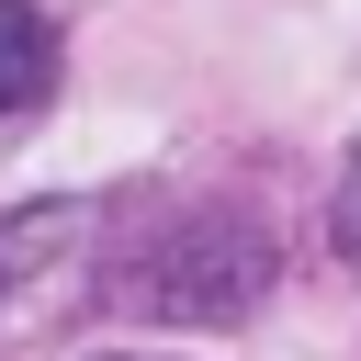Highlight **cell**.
<instances>
[{
    "mask_svg": "<svg viewBox=\"0 0 361 361\" xmlns=\"http://www.w3.org/2000/svg\"><path fill=\"white\" fill-rule=\"evenodd\" d=\"M56 23L34 11V0H0V124H23V113H45L56 102Z\"/></svg>",
    "mask_w": 361,
    "mask_h": 361,
    "instance_id": "cell-2",
    "label": "cell"
},
{
    "mask_svg": "<svg viewBox=\"0 0 361 361\" xmlns=\"http://www.w3.org/2000/svg\"><path fill=\"white\" fill-rule=\"evenodd\" d=\"M271 237L259 226H237V214H203V226H180V237H158V248H135L124 271H113V305L124 316H169V327H237L259 293H271Z\"/></svg>",
    "mask_w": 361,
    "mask_h": 361,
    "instance_id": "cell-1",
    "label": "cell"
},
{
    "mask_svg": "<svg viewBox=\"0 0 361 361\" xmlns=\"http://www.w3.org/2000/svg\"><path fill=\"white\" fill-rule=\"evenodd\" d=\"M327 237H338V259L361 271V147H350V169H338V203H327Z\"/></svg>",
    "mask_w": 361,
    "mask_h": 361,
    "instance_id": "cell-3",
    "label": "cell"
}]
</instances>
